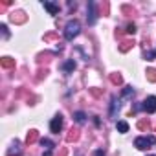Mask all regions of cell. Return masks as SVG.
Segmentation results:
<instances>
[{"instance_id":"obj_13","label":"cell","mask_w":156,"mask_h":156,"mask_svg":"<svg viewBox=\"0 0 156 156\" xmlns=\"http://www.w3.org/2000/svg\"><path fill=\"white\" fill-rule=\"evenodd\" d=\"M0 28H2V31H4V37L8 39V37H9V31H8V26H6V24H2V26H0Z\"/></svg>"},{"instance_id":"obj_12","label":"cell","mask_w":156,"mask_h":156,"mask_svg":"<svg viewBox=\"0 0 156 156\" xmlns=\"http://www.w3.org/2000/svg\"><path fill=\"white\" fill-rule=\"evenodd\" d=\"M41 143H42V145H44V147H46V149H48V151H51V149H53V143H51V141H50V140H42V141H41Z\"/></svg>"},{"instance_id":"obj_7","label":"cell","mask_w":156,"mask_h":156,"mask_svg":"<svg viewBox=\"0 0 156 156\" xmlns=\"http://www.w3.org/2000/svg\"><path fill=\"white\" fill-rule=\"evenodd\" d=\"M116 129H118L121 134H125V132H129V123H127V121H118V123H116Z\"/></svg>"},{"instance_id":"obj_9","label":"cell","mask_w":156,"mask_h":156,"mask_svg":"<svg viewBox=\"0 0 156 156\" xmlns=\"http://www.w3.org/2000/svg\"><path fill=\"white\" fill-rule=\"evenodd\" d=\"M73 119H75L77 123H85L87 116H85V112H75V114H73Z\"/></svg>"},{"instance_id":"obj_16","label":"cell","mask_w":156,"mask_h":156,"mask_svg":"<svg viewBox=\"0 0 156 156\" xmlns=\"http://www.w3.org/2000/svg\"><path fill=\"white\" fill-rule=\"evenodd\" d=\"M94 156H105V154H103V151H101V149H98V151L94 152Z\"/></svg>"},{"instance_id":"obj_17","label":"cell","mask_w":156,"mask_h":156,"mask_svg":"<svg viewBox=\"0 0 156 156\" xmlns=\"http://www.w3.org/2000/svg\"><path fill=\"white\" fill-rule=\"evenodd\" d=\"M42 156H51V151H46V152H44Z\"/></svg>"},{"instance_id":"obj_18","label":"cell","mask_w":156,"mask_h":156,"mask_svg":"<svg viewBox=\"0 0 156 156\" xmlns=\"http://www.w3.org/2000/svg\"><path fill=\"white\" fill-rule=\"evenodd\" d=\"M152 156H154V154H152Z\"/></svg>"},{"instance_id":"obj_11","label":"cell","mask_w":156,"mask_h":156,"mask_svg":"<svg viewBox=\"0 0 156 156\" xmlns=\"http://www.w3.org/2000/svg\"><path fill=\"white\" fill-rule=\"evenodd\" d=\"M132 94H134L132 87H125V90H123V98H129V96H132Z\"/></svg>"},{"instance_id":"obj_1","label":"cell","mask_w":156,"mask_h":156,"mask_svg":"<svg viewBox=\"0 0 156 156\" xmlns=\"http://www.w3.org/2000/svg\"><path fill=\"white\" fill-rule=\"evenodd\" d=\"M81 31V24L77 20H68V24L64 26V39L66 41H73Z\"/></svg>"},{"instance_id":"obj_2","label":"cell","mask_w":156,"mask_h":156,"mask_svg":"<svg viewBox=\"0 0 156 156\" xmlns=\"http://www.w3.org/2000/svg\"><path fill=\"white\" fill-rule=\"evenodd\" d=\"M156 145V138L154 136H138L134 140V147L140 149V151H145V149H151Z\"/></svg>"},{"instance_id":"obj_8","label":"cell","mask_w":156,"mask_h":156,"mask_svg":"<svg viewBox=\"0 0 156 156\" xmlns=\"http://www.w3.org/2000/svg\"><path fill=\"white\" fill-rule=\"evenodd\" d=\"M118 110H119V101H118V99H116V98H112V108H110V116H112V118H114V116H116V112H118Z\"/></svg>"},{"instance_id":"obj_4","label":"cell","mask_w":156,"mask_h":156,"mask_svg":"<svg viewBox=\"0 0 156 156\" xmlns=\"http://www.w3.org/2000/svg\"><path fill=\"white\" fill-rule=\"evenodd\" d=\"M61 129H62V116H61V114H57V116L51 119V123H50V130H51L53 134H59V132H61Z\"/></svg>"},{"instance_id":"obj_15","label":"cell","mask_w":156,"mask_h":156,"mask_svg":"<svg viewBox=\"0 0 156 156\" xmlns=\"http://www.w3.org/2000/svg\"><path fill=\"white\" fill-rule=\"evenodd\" d=\"M145 57H147V59H149V61H152V59H154V57H156V50H154V51H151V53H147V55H145Z\"/></svg>"},{"instance_id":"obj_3","label":"cell","mask_w":156,"mask_h":156,"mask_svg":"<svg viewBox=\"0 0 156 156\" xmlns=\"http://www.w3.org/2000/svg\"><path fill=\"white\" fill-rule=\"evenodd\" d=\"M141 108H143L145 112H149V114H154V112H156V96H149V98L143 101Z\"/></svg>"},{"instance_id":"obj_5","label":"cell","mask_w":156,"mask_h":156,"mask_svg":"<svg viewBox=\"0 0 156 156\" xmlns=\"http://www.w3.org/2000/svg\"><path fill=\"white\" fill-rule=\"evenodd\" d=\"M96 4L94 2H88V24H94L96 22V11H94Z\"/></svg>"},{"instance_id":"obj_10","label":"cell","mask_w":156,"mask_h":156,"mask_svg":"<svg viewBox=\"0 0 156 156\" xmlns=\"http://www.w3.org/2000/svg\"><path fill=\"white\" fill-rule=\"evenodd\" d=\"M73 68H75V62H73V61H68V62L62 66V70H64V72H72Z\"/></svg>"},{"instance_id":"obj_14","label":"cell","mask_w":156,"mask_h":156,"mask_svg":"<svg viewBox=\"0 0 156 156\" xmlns=\"http://www.w3.org/2000/svg\"><path fill=\"white\" fill-rule=\"evenodd\" d=\"M134 31H136V26L134 24H129L127 26V33H134Z\"/></svg>"},{"instance_id":"obj_6","label":"cell","mask_w":156,"mask_h":156,"mask_svg":"<svg viewBox=\"0 0 156 156\" xmlns=\"http://www.w3.org/2000/svg\"><path fill=\"white\" fill-rule=\"evenodd\" d=\"M42 6H44V9H48L51 15H57V13H59V6H57V4H51V2H42Z\"/></svg>"}]
</instances>
